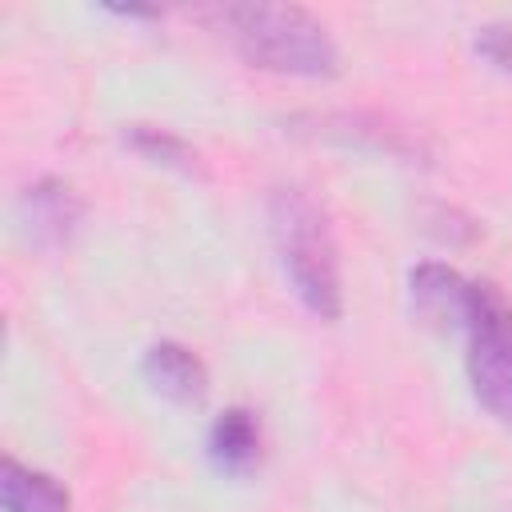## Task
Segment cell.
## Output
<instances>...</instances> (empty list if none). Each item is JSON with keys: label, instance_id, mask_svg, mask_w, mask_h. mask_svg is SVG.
Wrapping results in <instances>:
<instances>
[{"label": "cell", "instance_id": "30bf717a", "mask_svg": "<svg viewBox=\"0 0 512 512\" xmlns=\"http://www.w3.org/2000/svg\"><path fill=\"white\" fill-rule=\"evenodd\" d=\"M476 52H480L492 68H500V72L512 76V20L484 24V28L476 32Z\"/></svg>", "mask_w": 512, "mask_h": 512}, {"label": "cell", "instance_id": "6da1fadb", "mask_svg": "<svg viewBox=\"0 0 512 512\" xmlns=\"http://www.w3.org/2000/svg\"><path fill=\"white\" fill-rule=\"evenodd\" d=\"M204 20L252 64L284 76H332L340 64L324 20L300 4H216Z\"/></svg>", "mask_w": 512, "mask_h": 512}, {"label": "cell", "instance_id": "277c9868", "mask_svg": "<svg viewBox=\"0 0 512 512\" xmlns=\"http://www.w3.org/2000/svg\"><path fill=\"white\" fill-rule=\"evenodd\" d=\"M468 292L472 280H464L456 268L440 264V260H424L408 272V300L420 324L428 328H464V312H468Z\"/></svg>", "mask_w": 512, "mask_h": 512}, {"label": "cell", "instance_id": "52a82bcc", "mask_svg": "<svg viewBox=\"0 0 512 512\" xmlns=\"http://www.w3.org/2000/svg\"><path fill=\"white\" fill-rule=\"evenodd\" d=\"M208 456L220 472L244 476L260 464V420L248 408H224L208 428Z\"/></svg>", "mask_w": 512, "mask_h": 512}, {"label": "cell", "instance_id": "ba28073f", "mask_svg": "<svg viewBox=\"0 0 512 512\" xmlns=\"http://www.w3.org/2000/svg\"><path fill=\"white\" fill-rule=\"evenodd\" d=\"M0 508L4 512H68L72 496L56 476L24 468L16 456H4V464H0Z\"/></svg>", "mask_w": 512, "mask_h": 512}, {"label": "cell", "instance_id": "8fae6325", "mask_svg": "<svg viewBox=\"0 0 512 512\" xmlns=\"http://www.w3.org/2000/svg\"><path fill=\"white\" fill-rule=\"evenodd\" d=\"M112 16H124V20H160V8H120V4H108Z\"/></svg>", "mask_w": 512, "mask_h": 512}, {"label": "cell", "instance_id": "8992f818", "mask_svg": "<svg viewBox=\"0 0 512 512\" xmlns=\"http://www.w3.org/2000/svg\"><path fill=\"white\" fill-rule=\"evenodd\" d=\"M144 380L152 384V392H160L172 404H200L208 392V368L204 360L176 344V340H160L148 348L144 356Z\"/></svg>", "mask_w": 512, "mask_h": 512}, {"label": "cell", "instance_id": "5b68a950", "mask_svg": "<svg viewBox=\"0 0 512 512\" xmlns=\"http://www.w3.org/2000/svg\"><path fill=\"white\" fill-rule=\"evenodd\" d=\"M80 216H84V204L72 192V184H64V180H52V176L36 180L20 196V224L28 228L32 244H40V248L64 244L76 232Z\"/></svg>", "mask_w": 512, "mask_h": 512}, {"label": "cell", "instance_id": "3957f363", "mask_svg": "<svg viewBox=\"0 0 512 512\" xmlns=\"http://www.w3.org/2000/svg\"><path fill=\"white\" fill-rule=\"evenodd\" d=\"M468 336V380L476 400L504 424H512V304L508 296L488 284L472 280L464 328Z\"/></svg>", "mask_w": 512, "mask_h": 512}, {"label": "cell", "instance_id": "9c48e42d", "mask_svg": "<svg viewBox=\"0 0 512 512\" xmlns=\"http://www.w3.org/2000/svg\"><path fill=\"white\" fill-rule=\"evenodd\" d=\"M124 144L132 152H140L144 160L160 164V168H172L180 176H196L200 172V156L192 144H184L180 136H172L168 128H156V124H128L124 128Z\"/></svg>", "mask_w": 512, "mask_h": 512}, {"label": "cell", "instance_id": "7a4b0ae2", "mask_svg": "<svg viewBox=\"0 0 512 512\" xmlns=\"http://www.w3.org/2000/svg\"><path fill=\"white\" fill-rule=\"evenodd\" d=\"M268 228H272V244L284 264V276L292 280V292L300 296V304L320 320H340L344 312L340 260H336V240L320 204L296 184L272 188Z\"/></svg>", "mask_w": 512, "mask_h": 512}]
</instances>
